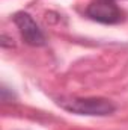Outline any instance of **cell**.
<instances>
[{"label":"cell","instance_id":"cell-1","mask_svg":"<svg viewBox=\"0 0 128 130\" xmlns=\"http://www.w3.org/2000/svg\"><path fill=\"white\" fill-rule=\"evenodd\" d=\"M65 110L77 113V115H88V117H105L115 112L116 106L107 100L99 97L89 98H71L59 103Z\"/></svg>","mask_w":128,"mask_h":130},{"label":"cell","instance_id":"cell-2","mask_svg":"<svg viewBox=\"0 0 128 130\" xmlns=\"http://www.w3.org/2000/svg\"><path fill=\"white\" fill-rule=\"evenodd\" d=\"M86 14L94 21L102 24H116L122 20V11L113 0H92Z\"/></svg>","mask_w":128,"mask_h":130},{"label":"cell","instance_id":"cell-3","mask_svg":"<svg viewBox=\"0 0 128 130\" xmlns=\"http://www.w3.org/2000/svg\"><path fill=\"white\" fill-rule=\"evenodd\" d=\"M14 23L17 24L26 44L33 45V47H41L45 44L44 32L41 30V27L36 24V21L27 12H17L14 15Z\"/></svg>","mask_w":128,"mask_h":130}]
</instances>
